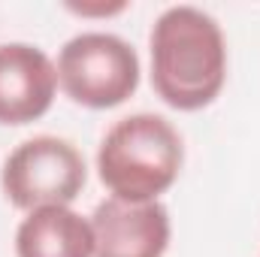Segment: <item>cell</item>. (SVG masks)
<instances>
[{"label": "cell", "instance_id": "3", "mask_svg": "<svg viewBox=\"0 0 260 257\" xmlns=\"http://www.w3.org/2000/svg\"><path fill=\"white\" fill-rule=\"evenodd\" d=\"M58 85L85 109H115L139 88V55L118 34H76L58 55Z\"/></svg>", "mask_w": 260, "mask_h": 257}, {"label": "cell", "instance_id": "7", "mask_svg": "<svg viewBox=\"0 0 260 257\" xmlns=\"http://www.w3.org/2000/svg\"><path fill=\"white\" fill-rule=\"evenodd\" d=\"M15 257H94L91 221L70 206L34 209L15 230Z\"/></svg>", "mask_w": 260, "mask_h": 257}, {"label": "cell", "instance_id": "6", "mask_svg": "<svg viewBox=\"0 0 260 257\" xmlns=\"http://www.w3.org/2000/svg\"><path fill=\"white\" fill-rule=\"evenodd\" d=\"M58 91V67L30 43H0V124L40 121Z\"/></svg>", "mask_w": 260, "mask_h": 257}, {"label": "cell", "instance_id": "2", "mask_svg": "<svg viewBox=\"0 0 260 257\" xmlns=\"http://www.w3.org/2000/svg\"><path fill=\"white\" fill-rule=\"evenodd\" d=\"M185 164L179 130L164 115L136 112L106 130L97 151V173L106 191L130 203H151L167 194Z\"/></svg>", "mask_w": 260, "mask_h": 257}, {"label": "cell", "instance_id": "4", "mask_svg": "<svg viewBox=\"0 0 260 257\" xmlns=\"http://www.w3.org/2000/svg\"><path fill=\"white\" fill-rule=\"evenodd\" d=\"M88 179L82 151L61 136H34L15 145L0 170L3 197L24 212L43 206H70Z\"/></svg>", "mask_w": 260, "mask_h": 257}, {"label": "cell", "instance_id": "5", "mask_svg": "<svg viewBox=\"0 0 260 257\" xmlns=\"http://www.w3.org/2000/svg\"><path fill=\"white\" fill-rule=\"evenodd\" d=\"M94 257H164L170 248V212L164 203L109 197L91 215Z\"/></svg>", "mask_w": 260, "mask_h": 257}, {"label": "cell", "instance_id": "1", "mask_svg": "<svg viewBox=\"0 0 260 257\" xmlns=\"http://www.w3.org/2000/svg\"><path fill=\"white\" fill-rule=\"evenodd\" d=\"M151 88L179 109L212 106L227 82V43L221 24L197 6H170L157 15L151 37Z\"/></svg>", "mask_w": 260, "mask_h": 257}]
</instances>
